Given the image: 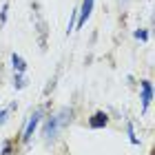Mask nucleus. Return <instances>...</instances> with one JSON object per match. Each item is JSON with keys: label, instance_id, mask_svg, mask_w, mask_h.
I'll return each mask as SVG.
<instances>
[{"label": "nucleus", "instance_id": "423d86ee", "mask_svg": "<svg viewBox=\"0 0 155 155\" xmlns=\"http://www.w3.org/2000/svg\"><path fill=\"white\" fill-rule=\"evenodd\" d=\"M11 69H13V73H25L27 71V60L20 53H11Z\"/></svg>", "mask_w": 155, "mask_h": 155}, {"label": "nucleus", "instance_id": "39448f33", "mask_svg": "<svg viewBox=\"0 0 155 155\" xmlns=\"http://www.w3.org/2000/svg\"><path fill=\"white\" fill-rule=\"evenodd\" d=\"M89 126L91 129H104V126H109V113L107 111H95L89 117Z\"/></svg>", "mask_w": 155, "mask_h": 155}, {"label": "nucleus", "instance_id": "9d476101", "mask_svg": "<svg viewBox=\"0 0 155 155\" xmlns=\"http://www.w3.org/2000/svg\"><path fill=\"white\" fill-rule=\"evenodd\" d=\"M0 155H13V142L11 140H7L2 144V149H0Z\"/></svg>", "mask_w": 155, "mask_h": 155}, {"label": "nucleus", "instance_id": "0eeeda50", "mask_svg": "<svg viewBox=\"0 0 155 155\" xmlns=\"http://www.w3.org/2000/svg\"><path fill=\"white\" fill-rule=\"evenodd\" d=\"M27 87V78H25V73H13V89H25Z\"/></svg>", "mask_w": 155, "mask_h": 155}, {"label": "nucleus", "instance_id": "1a4fd4ad", "mask_svg": "<svg viewBox=\"0 0 155 155\" xmlns=\"http://www.w3.org/2000/svg\"><path fill=\"white\" fill-rule=\"evenodd\" d=\"M75 22H78V9L71 11V20H69V25H67V33L75 31Z\"/></svg>", "mask_w": 155, "mask_h": 155}, {"label": "nucleus", "instance_id": "f8f14e48", "mask_svg": "<svg viewBox=\"0 0 155 155\" xmlns=\"http://www.w3.org/2000/svg\"><path fill=\"white\" fill-rule=\"evenodd\" d=\"M133 36H135L137 40H142V42H144V40H149V31H146V29H137L135 33H133Z\"/></svg>", "mask_w": 155, "mask_h": 155}, {"label": "nucleus", "instance_id": "9b49d317", "mask_svg": "<svg viewBox=\"0 0 155 155\" xmlns=\"http://www.w3.org/2000/svg\"><path fill=\"white\" fill-rule=\"evenodd\" d=\"M7 16H9V5L5 2V5H2V9H0V22H2V25L7 22Z\"/></svg>", "mask_w": 155, "mask_h": 155}, {"label": "nucleus", "instance_id": "20e7f679", "mask_svg": "<svg viewBox=\"0 0 155 155\" xmlns=\"http://www.w3.org/2000/svg\"><path fill=\"white\" fill-rule=\"evenodd\" d=\"M93 2L95 0H82V7L78 9V27H84L87 25V20L91 18V11H93Z\"/></svg>", "mask_w": 155, "mask_h": 155}, {"label": "nucleus", "instance_id": "6e6552de", "mask_svg": "<svg viewBox=\"0 0 155 155\" xmlns=\"http://www.w3.org/2000/svg\"><path fill=\"white\" fill-rule=\"evenodd\" d=\"M126 135H129V140H131V144H140V140H137V135H135V129H133V122H126Z\"/></svg>", "mask_w": 155, "mask_h": 155}, {"label": "nucleus", "instance_id": "7ed1b4c3", "mask_svg": "<svg viewBox=\"0 0 155 155\" xmlns=\"http://www.w3.org/2000/svg\"><path fill=\"white\" fill-rule=\"evenodd\" d=\"M140 100H142V111H146L151 107V100H153V84H151V80H142L140 82Z\"/></svg>", "mask_w": 155, "mask_h": 155}, {"label": "nucleus", "instance_id": "ddd939ff", "mask_svg": "<svg viewBox=\"0 0 155 155\" xmlns=\"http://www.w3.org/2000/svg\"><path fill=\"white\" fill-rule=\"evenodd\" d=\"M9 113H11L9 107H7V109H0V126H2V124L7 122V120H9Z\"/></svg>", "mask_w": 155, "mask_h": 155}, {"label": "nucleus", "instance_id": "f03ea898", "mask_svg": "<svg viewBox=\"0 0 155 155\" xmlns=\"http://www.w3.org/2000/svg\"><path fill=\"white\" fill-rule=\"evenodd\" d=\"M42 115H45V109L38 107L29 117H27V124L22 126V135H20V140H22L25 144H29V142H31V137H33V133H36V129H38V124H40Z\"/></svg>", "mask_w": 155, "mask_h": 155}, {"label": "nucleus", "instance_id": "f257e3e1", "mask_svg": "<svg viewBox=\"0 0 155 155\" xmlns=\"http://www.w3.org/2000/svg\"><path fill=\"white\" fill-rule=\"evenodd\" d=\"M71 120H73V109L71 107H62V109L55 111V113H51L45 120V124H42V140H45L47 144L55 142L60 133L71 124Z\"/></svg>", "mask_w": 155, "mask_h": 155}]
</instances>
